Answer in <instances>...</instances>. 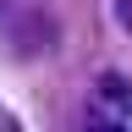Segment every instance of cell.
<instances>
[{"label":"cell","instance_id":"cell-2","mask_svg":"<svg viewBox=\"0 0 132 132\" xmlns=\"http://www.w3.org/2000/svg\"><path fill=\"white\" fill-rule=\"evenodd\" d=\"M82 132H127V121H116V116H105V110H88V116H82Z\"/></svg>","mask_w":132,"mask_h":132},{"label":"cell","instance_id":"cell-1","mask_svg":"<svg viewBox=\"0 0 132 132\" xmlns=\"http://www.w3.org/2000/svg\"><path fill=\"white\" fill-rule=\"evenodd\" d=\"M94 94H99V110H105V116H116V121L132 116V82H127L121 72H99Z\"/></svg>","mask_w":132,"mask_h":132}]
</instances>
